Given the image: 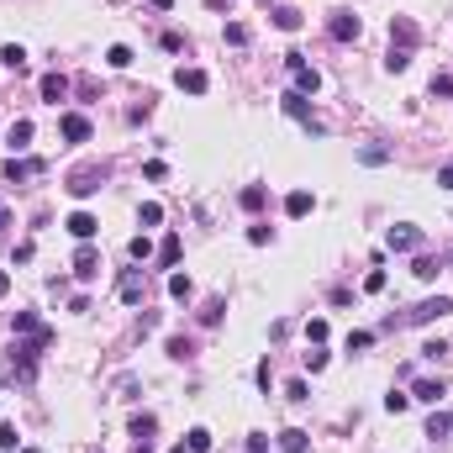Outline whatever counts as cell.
I'll use <instances>...</instances> for the list:
<instances>
[{"instance_id":"2","label":"cell","mask_w":453,"mask_h":453,"mask_svg":"<svg viewBox=\"0 0 453 453\" xmlns=\"http://www.w3.org/2000/svg\"><path fill=\"white\" fill-rule=\"evenodd\" d=\"M279 106H285V116H290V121H300L311 137H322V132H327L322 121L311 116V106H306V95H300V90H285V95H279Z\"/></svg>"},{"instance_id":"48","label":"cell","mask_w":453,"mask_h":453,"mask_svg":"<svg viewBox=\"0 0 453 453\" xmlns=\"http://www.w3.org/2000/svg\"><path fill=\"white\" fill-rule=\"evenodd\" d=\"M248 453H269V438H259V432H253V438H248Z\"/></svg>"},{"instance_id":"17","label":"cell","mask_w":453,"mask_h":453,"mask_svg":"<svg viewBox=\"0 0 453 453\" xmlns=\"http://www.w3.org/2000/svg\"><path fill=\"white\" fill-rule=\"evenodd\" d=\"M32 174H43V158H16V153H11V164H6V179H32Z\"/></svg>"},{"instance_id":"29","label":"cell","mask_w":453,"mask_h":453,"mask_svg":"<svg viewBox=\"0 0 453 453\" xmlns=\"http://www.w3.org/2000/svg\"><path fill=\"white\" fill-rule=\"evenodd\" d=\"M385 69H390V74H406V69H411V53H406V48H390V53H385Z\"/></svg>"},{"instance_id":"6","label":"cell","mask_w":453,"mask_h":453,"mask_svg":"<svg viewBox=\"0 0 453 453\" xmlns=\"http://www.w3.org/2000/svg\"><path fill=\"white\" fill-rule=\"evenodd\" d=\"M358 32H364V26H358L353 11H332L327 16V37H332V43H358Z\"/></svg>"},{"instance_id":"35","label":"cell","mask_w":453,"mask_h":453,"mask_svg":"<svg viewBox=\"0 0 453 453\" xmlns=\"http://www.w3.org/2000/svg\"><path fill=\"white\" fill-rule=\"evenodd\" d=\"M222 37L232 43V48H243V43H248V26H243V22H227V26H222Z\"/></svg>"},{"instance_id":"39","label":"cell","mask_w":453,"mask_h":453,"mask_svg":"<svg viewBox=\"0 0 453 453\" xmlns=\"http://www.w3.org/2000/svg\"><path fill=\"white\" fill-rule=\"evenodd\" d=\"M306 369H311V374H322V369H327V348H322V343L306 353Z\"/></svg>"},{"instance_id":"19","label":"cell","mask_w":453,"mask_h":453,"mask_svg":"<svg viewBox=\"0 0 453 453\" xmlns=\"http://www.w3.org/2000/svg\"><path fill=\"white\" fill-rule=\"evenodd\" d=\"M427 438L438 443V438H453V411H432L427 417Z\"/></svg>"},{"instance_id":"18","label":"cell","mask_w":453,"mask_h":453,"mask_svg":"<svg viewBox=\"0 0 453 453\" xmlns=\"http://www.w3.org/2000/svg\"><path fill=\"white\" fill-rule=\"evenodd\" d=\"M238 206H243V211H263V206H269V190H263V185H243Z\"/></svg>"},{"instance_id":"23","label":"cell","mask_w":453,"mask_h":453,"mask_svg":"<svg viewBox=\"0 0 453 453\" xmlns=\"http://www.w3.org/2000/svg\"><path fill=\"white\" fill-rule=\"evenodd\" d=\"M179 253H185V248H179V238L169 232V238L158 243V263H164V269H174V263H179Z\"/></svg>"},{"instance_id":"53","label":"cell","mask_w":453,"mask_h":453,"mask_svg":"<svg viewBox=\"0 0 453 453\" xmlns=\"http://www.w3.org/2000/svg\"><path fill=\"white\" fill-rule=\"evenodd\" d=\"M169 453H190V448H185V443H174V448H169Z\"/></svg>"},{"instance_id":"50","label":"cell","mask_w":453,"mask_h":453,"mask_svg":"<svg viewBox=\"0 0 453 453\" xmlns=\"http://www.w3.org/2000/svg\"><path fill=\"white\" fill-rule=\"evenodd\" d=\"M6 227H11V211H6V206H0V232H6Z\"/></svg>"},{"instance_id":"42","label":"cell","mask_w":453,"mask_h":453,"mask_svg":"<svg viewBox=\"0 0 453 453\" xmlns=\"http://www.w3.org/2000/svg\"><path fill=\"white\" fill-rule=\"evenodd\" d=\"M364 290H369V295H380V290H385V269H369V275H364Z\"/></svg>"},{"instance_id":"12","label":"cell","mask_w":453,"mask_h":453,"mask_svg":"<svg viewBox=\"0 0 453 453\" xmlns=\"http://www.w3.org/2000/svg\"><path fill=\"white\" fill-rule=\"evenodd\" d=\"M100 275V253L90 248V243H79V253H74V279H95Z\"/></svg>"},{"instance_id":"25","label":"cell","mask_w":453,"mask_h":453,"mask_svg":"<svg viewBox=\"0 0 453 453\" xmlns=\"http://www.w3.org/2000/svg\"><path fill=\"white\" fill-rule=\"evenodd\" d=\"M164 353L174 358V364H185V358L195 353V343H190V337H169V343H164Z\"/></svg>"},{"instance_id":"33","label":"cell","mask_w":453,"mask_h":453,"mask_svg":"<svg viewBox=\"0 0 453 453\" xmlns=\"http://www.w3.org/2000/svg\"><path fill=\"white\" fill-rule=\"evenodd\" d=\"M137 222H143V227H158V222H164V206H158V201L137 206Z\"/></svg>"},{"instance_id":"40","label":"cell","mask_w":453,"mask_h":453,"mask_svg":"<svg viewBox=\"0 0 453 453\" xmlns=\"http://www.w3.org/2000/svg\"><path fill=\"white\" fill-rule=\"evenodd\" d=\"M306 343H327V322H322V316H311V322H306Z\"/></svg>"},{"instance_id":"52","label":"cell","mask_w":453,"mask_h":453,"mask_svg":"<svg viewBox=\"0 0 453 453\" xmlns=\"http://www.w3.org/2000/svg\"><path fill=\"white\" fill-rule=\"evenodd\" d=\"M132 453H153V443H148V438H143V443H137V448H132Z\"/></svg>"},{"instance_id":"43","label":"cell","mask_w":453,"mask_h":453,"mask_svg":"<svg viewBox=\"0 0 453 453\" xmlns=\"http://www.w3.org/2000/svg\"><path fill=\"white\" fill-rule=\"evenodd\" d=\"M432 95H453V74H432Z\"/></svg>"},{"instance_id":"26","label":"cell","mask_w":453,"mask_h":453,"mask_svg":"<svg viewBox=\"0 0 453 453\" xmlns=\"http://www.w3.org/2000/svg\"><path fill=\"white\" fill-rule=\"evenodd\" d=\"M16 332H22V337H37V332H43V322H37V311H16Z\"/></svg>"},{"instance_id":"30","label":"cell","mask_w":453,"mask_h":453,"mask_svg":"<svg viewBox=\"0 0 453 453\" xmlns=\"http://www.w3.org/2000/svg\"><path fill=\"white\" fill-rule=\"evenodd\" d=\"M185 448H190V453H211V432H206V427H190Z\"/></svg>"},{"instance_id":"28","label":"cell","mask_w":453,"mask_h":453,"mask_svg":"<svg viewBox=\"0 0 453 453\" xmlns=\"http://www.w3.org/2000/svg\"><path fill=\"white\" fill-rule=\"evenodd\" d=\"M0 453H22V438H16V422H0Z\"/></svg>"},{"instance_id":"36","label":"cell","mask_w":453,"mask_h":453,"mask_svg":"<svg viewBox=\"0 0 453 453\" xmlns=\"http://www.w3.org/2000/svg\"><path fill=\"white\" fill-rule=\"evenodd\" d=\"M222 311H227V300H222V295H216V300H206L201 322H206V327H216V322H222Z\"/></svg>"},{"instance_id":"32","label":"cell","mask_w":453,"mask_h":453,"mask_svg":"<svg viewBox=\"0 0 453 453\" xmlns=\"http://www.w3.org/2000/svg\"><path fill=\"white\" fill-rule=\"evenodd\" d=\"M127 253H132V263H148V259H153V243H148V238H132Z\"/></svg>"},{"instance_id":"46","label":"cell","mask_w":453,"mask_h":453,"mask_svg":"<svg viewBox=\"0 0 453 453\" xmlns=\"http://www.w3.org/2000/svg\"><path fill=\"white\" fill-rule=\"evenodd\" d=\"M158 43H164V53H179V48H185V37H179V32H164Z\"/></svg>"},{"instance_id":"54","label":"cell","mask_w":453,"mask_h":453,"mask_svg":"<svg viewBox=\"0 0 453 453\" xmlns=\"http://www.w3.org/2000/svg\"><path fill=\"white\" fill-rule=\"evenodd\" d=\"M22 453H43V448H22Z\"/></svg>"},{"instance_id":"9","label":"cell","mask_w":453,"mask_h":453,"mask_svg":"<svg viewBox=\"0 0 453 453\" xmlns=\"http://www.w3.org/2000/svg\"><path fill=\"white\" fill-rule=\"evenodd\" d=\"M417 22H411V16H395V22H390V48H406V53H411V48H417Z\"/></svg>"},{"instance_id":"24","label":"cell","mask_w":453,"mask_h":453,"mask_svg":"<svg viewBox=\"0 0 453 453\" xmlns=\"http://www.w3.org/2000/svg\"><path fill=\"white\" fill-rule=\"evenodd\" d=\"M169 295L179 300V306H185V300L195 295V285H190V275H169Z\"/></svg>"},{"instance_id":"4","label":"cell","mask_w":453,"mask_h":453,"mask_svg":"<svg viewBox=\"0 0 453 453\" xmlns=\"http://www.w3.org/2000/svg\"><path fill=\"white\" fill-rule=\"evenodd\" d=\"M100 185H106V164H90V169H79V174H69V195L74 201H90Z\"/></svg>"},{"instance_id":"22","label":"cell","mask_w":453,"mask_h":453,"mask_svg":"<svg viewBox=\"0 0 453 453\" xmlns=\"http://www.w3.org/2000/svg\"><path fill=\"white\" fill-rule=\"evenodd\" d=\"M0 63L22 74V69H26V48H22V43H6V48H0Z\"/></svg>"},{"instance_id":"37","label":"cell","mask_w":453,"mask_h":453,"mask_svg":"<svg viewBox=\"0 0 453 453\" xmlns=\"http://www.w3.org/2000/svg\"><path fill=\"white\" fill-rule=\"evenodd\" d=\"M364 348H374V332H364V327L348 332V353H364Z\"/></svg>"},{"instance_id":"49","label":"cell","mask_w":453,"mask_h":453,"mask_svg":"<svg viewBox=\"0 0 453 453\" xmlns=\"http://www.w3.org/2000/svg\"><path fill=\"white\" fill-rule=\"evenodd\" d=\"M148 6H153V11H169V6H174V0H148Z\"/></svg>"},{"instance_id":"41","label":"cell","mask_w":453,"mask_h":453,"mask_svg":"<svg viewBox=\"0 0 453 453\" xmlns=\"http://www.w3.org/2000/svg\"><path fill=\"white\" fill-rule=\"evenodd\" d=\"M443 353H448V343H438V337H432V343H422V358H427V364H438Z\"/></svg>"},{"instance_id":"51","label":"cell","mask_w":453,"mask_h":453,"mask_svg":"<svg viewBox=\"0 0 453 453\" xmlns=\"http://www.w3.org/2000/svg\"><path fill=\"white\" fill-rule=\"evenodd\" d=\"M6 290H11V275H6V269H0V295H6Z\"/></svg>"},{"instance_id":"7","label":"cell","mask_w":453,"mask_h":453,"mask_svg":"<svg viewBox=\"0 0 453 453\" xmlns=\"http://www.w3.org/2000/svg\"><path fill=\"white\" fill-rule=\"evenodd\" d=\"M143 269H121V279H116V295L127 300V306H143Z\"/></svg>"},{"instance_id":"14","label":"cell","mask_w":453,"mask_h":453,"mask_svg":"<svg viewBox=\"0 0 453 453\" xmlns=\"http://www.w3.org/2000/svg\"><path fill=\"white\" fill-rule=\"evenodd\" d=\"M63 227H69V232H74V238H79V243H90V238H95V232H100V222H95V216H90V211H74V216H69V222H63Z\"/></svg>"},{"instance_id":"20","label":"cell","mask_w":453,"mask_h":453,"mask_svg":"<svg viewBox=\"0 0 453 453\" xmlns=\"http://www.w3.org/2000/svg\"><path fill=\"white\" fill-rule=\"evenodd\" d=\"M306 448H311V438H306L300 427H285V432H279V453H306Z\"/></svg>"},{"instance_id":"5","label":"cell","mask_w":453,"mask_h":453,"mask_svg":"<svg viewBox=\"0 0 453 453\" xmlns=\"http://www.w3.org/2000/svg\"><path fill=\"white\" fill-rule=\"evenodd\" d=\"M385 248H390V253H417V248H422V227L395 222L390 232H385Z\"/></svg>"},{"instance_id":"34","label":"cell","mask_w":453,"mask_h":453,"mask_svg":"<svg viewBox=\"0 0 453 453\" xmlns=\"http://www.w3.org/2000/svg\"><path fill=\"white\" fill-rule=\"evenodd\" d=\"M106 63H111V69H132V48H127V43H116V48L106 53Z\"/></svg>"},{"instance_id":"31","label":"cell","mask_w":453,"mask_h":453,"mask_svg":"<svg viewBox=\"0 0 453 453\" xmlns=\"http://www.w3.org/2000/svg\"><path fill=\"white\" fill-rule=\"evenodd\" d=\"M358 164H390V148H380V143L358 148Z\"/></svg>"},{"instance_id":"11","label":"cell","mask_w":453,"mask_h":453,"mask_svg":"<svg viewBox=\"0 0 453 453\" xmlns=\"http://www.w3.org/2000/svg\"><path fill=\"white\" fill-rule=\"evenodd\" d=\"M37 95L48 100V106H59V100L69 95V74H59V69H53V74H43V84H37Z\"/></svg>"},{"instance_id":"38","label":"cell","mask_w":453,"mask_h":453,"mask_svg":"<svg viewBox=\"0 0 453 453\" xmlns=\"http://www.w3.org/2000/svg\"><path fill=\"white\" fill-rule=\"evenodd\" d=\"M406 406H411V395H406V390H390V395H385V411H390V417H401Z\"/></svg>"},{"instance_id":"21","label":"cell","mask_w":453,"mask_h":453,"mask_svg":"<svg viewBox=\"0 0 453 453\" xmlns=\"http://www.w3.org/2000/svg\"><path fill=\"white\" fill-rule=\"evenodd\" d=\"M153 432H158V417H153V411H137V417H132V438H137V443L153 438Z\"/></svg>"},{"instance_id":"16","label":"cell","mask_w":453,"mask_h":453,"mask_svg":"<svg viewBox=\"0 0 453 453\" xmlns=\"http://www.w3.org/2000/svg\"><path fill=\"white\" fill-rule=\"evenodd\" d=\"M6 143H11V153H26L32 148V121H11L6 127Z\"/></svg>"},{"instance_id":"45","label":"cell","mask_w":453,"mask_h":453,"mask_svg":"<svg viewBox=\"0 0 453 453\" xmlns=\"http://www.w3.org/2000/svg\"><path fill=\"white\" fill-rule=\"evenodd\" d=\"M285 395H290V401H311V390H306V380H290V385H285Z\"/></svg>"},{"instance_id":"44","label":"cell","mask_w":453,"mask_h":453,"mask_svg":"<svg viewBox=\"0 0 453 453\" xmlns=\"http://www.w3.org/2000/svg\"><path fill=\"white\" fill-rule=\"evenodd\" d=\"M269 238H275V232H269V227H263V222H259V227H248V243H253V248H263V243H269Z\"/></svg>"},{"instance_id":"1","label":"cell","mask_w":453,"mask_h":453,"mask_svg":"<svg viewBox=\"0 0 453 453\" xmlns=\"http://www.w3.org/2000/svg\"><path fill=\"white\" fill-rule=\"evenodd\" d=\"M448 311H453V300H448V295H432V300H417V306L406 311L401 322L390 316L385 327H427V322H438V316H448Z\"/></svg>"},{"instance_id":"27","label":"cell","mask_w":453,"mask_h":453,"mask_svg":"<svg viewBox=\"0 0 453 453\" xmlns=\"http://www.w3.org/2000/svg\"><path fill=\"white\" fill-rule=\"evenodd\" d=\"M275 26H279V32H295V26H300V11H295V6H275Z\"/></svg>"},{"instance_id":"13","label":"cell","mask_w":453,"mask_h":453,"mask_svg":"<svg viewBox=\"0 0 453 453\" xmlns=\"http://www.w3.org/2000/svg\"><path fill=\"white\" fill-rule=\"evenodd\" d=\"M311 211H316V195H311V190H290L285 195V216L300 222V216H311Z\"/></svg>"},{"instance_id":"47","label":"cell","mask_w":453,"mask_h":453,"mask_svg":"<svg viewBox=\"0 0 453 453\" xmlns=\"http://www.w3.org/2000/svg\"><path fill=\"white\" fill-rule=\"evenodd\" d=\"M438 185H443V190H453V164H443V169H438Z\"/></svg>"},{"instance_id":"15","label":"cell","mask_w":453,"mask_h":453,"mask_svg":"<svg viewBox=\"0 0 453 453\" xmlns=\"http://www.w3.org/2000/svg\"><path fill=\"white\" fill-rule=\"evenodd\" d=\"M443 395H448V385H443V380H417V385H411V401H427V406H438Z\"/></svg>"},{"instance_id":"55","label":"cell","mask_w":453,"mask_h":453,"mask_svg":"<svg viewBox=\"0 0 453 453\" xmlns=\"http://www.w3.org/2000/svg\"><path fill=\"white\" fill-rule=\"evenodd\" d=\"M259 6H269V0H259Z\"/></svg>"},{"instance_id":"10","label":"cell","mask_w":453,"mask_h":453,"mask_svg":"<svg viewBox=\"0 0 453 453\" xmlns=\"http://www.w3.org/2000/svg\"><path fill=\"white\" fill-rule=\"evenodd\" d=\"M174 84L185 90V95H206L211 74H206V69H185V63H179V69H174Z\"/></svg>"},{"instance_id":"8","label":"cell","mask_w":453,"mask_h":453,"mask_svg":"<svg viewBox=\"0 0 453 453\" xmlns=\"http://www.w3.org/2000/svg\"><path fill=\"white\" fill-rule=\"evenodd\" d=\"M59 132H63V143H90V116L63 111V116H59Z\"/></svg>"},{"instance_id":"3","label":"cell","mask_w":453,"mask_h":453,"mask_svg":"<svg viewBox=\"0 0 453 453\" xmlns=\"http://www.w3.org/2000/svg\"><path fill=\"white\" fill-rule=\"evenodd\" d=\"M285 69H290V79H295V90H300V95H316V90H322V74L311 69V63L300 59V53H285Z\"/></svg>"}]
</instances>
